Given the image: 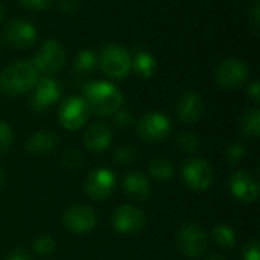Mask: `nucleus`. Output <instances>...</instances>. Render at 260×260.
<instances>
[{"mask_svg": "<svg viewBox=\"0 0 260 260\" xmlns=\"http://www.w3.org/2000/svg\"><path fill=\"white\" fill-rule=\"evenodd\" d=\"M84 101L96 116H111L120 110L123 96L117 87L105 81L90 82L84 87Z\"/></svg>", "mask_w": 260, "mask_h": 260, "instance_id": "1", "label": "nucleus"}, {"mask_svg": "<svg viewBox=\"0 0 260 260\" xmlns=\"http://www.w3.org/2000/svg\"><path fill=\"white\" fill-rule=\"evenodd\" d=\"M38 81L37 69L29 62H15L0 73V91L9 98L27 93Z\"/></svg>", "mask_w": 260, "mask_h": 260, "instance_id": "2", "label": "nucleus"}, {"mask_svg": "<svg viewBox=\"0 0 260 260\" xmlns=\"http://www.w3.org/2000/svg\"><path fill=\"white\" fill-rule=\"evenodd\" d=\"M177 248L186 257H200L207 251L209 239L203 227L195 222L183 224L175 238Z\"/></svg>", "mask_w": 260, "mask_h": 260, "instance_id": "3", "label": "nucleus"}, {"mask_svg": "<svg viewBox=\"0 0 260 260\" xmlns=\"http://www.w3.org/2000/svg\"><path fill=\"white\" fill-rule=\"evenodd\" d=\"M66 61V50L58 40H47L41 44L34 56V67L37 72L52 75L61 70Z\"/></svg>", "mask_w": 260, "mask_h": 260, "instance_id": "4", "label": "nucleus"}, {"mask_svg": "<svg viewBox=\"0 0 260 260\" xmlns=\"http://www.w3.org/2000/svg\"><path fill=\"white\" fill-rule=\"evenodd\" d=\"M101 69L110 78H125L131 70V56L119 44H108L101 53Z\"/></svg>", "mask_w": 260, "mask_h": 260, "instance_id": "5", "label": "nucleus"}, {"mask_svg": "<svg viewBox=\"0 0 260 260\" xmlns=\"http://www.w3.org/2000/svg\"><path fill=\"white\" fill-rule=\"evenodd\" d=\"M90 110L84 98L72 96L62 101L59 111H58V119L59 123L69 129V131H76L81 126H84L88 120Z\"/></svg>", "mask_w": 260, "mask_h": 260, "instance_id": "6", "label": "nucleus"}, {"mask_svg": "<svg viewBox=\"0 0 260 260\" xmlns=\"http://www.w3.org/2000/svg\"><path fill=\"white\" fill-rule=\"evenodd\" d=\"M114 189L116 177L114 172L108 168H96L90 171L84 180V192L96 201L108 198Z\"/></svg>", "mask_w": 260, "mask_h": 260, "instance_id": "7", "label": "nucleus"}, {"mask_svg": "<svg viewBox=\"0 0 260 260\" xmlns=\"http://www.w3.org/2000/svg\"><path fill=\"white\" fill-rule=\"evenodd\" d=\"M181 178L189 189L203 192L212 186L213 171L204 158H192L183 166Z\"/></svg>", "mask_w": 260, "mask_h": 260, "instance_id": "8", "label": "nucleus"}, {"mask_svg": "<svg viewBox=\"0 0 260 260\" xmlns=\"http://www.w3.org/2000/svg\"><path fill=\"white\" fill-rule=\"evenodd\" d=\"M172 125L171 120L157 111L145 114L137 125V134L142 137V140L148 143H157L165 140L171 134Z\"/></svg>", "mask_w": 260, "mask_h": 260, "instance_id": "9", "label": "nucleus"}, {"mask_svg": "<svg viewBox=\"0 0 260 260\" xmlns=\"http://www.w3.org/2000/svg\"><path fill=\"white\" fill-rule=\"evenodd\" d=\"M62 224L69 232L75 235H85V233H90L96 227L98 216L91 207L76 204V206L69 207L64 212Z\"/></svg>", "mask_w": 260, "mask_h": 260, "instance_id": "10", "label": "nucleus"}, {"mask_svg": "<svg viewBox=\"0 0 260 260\" xmlns=\"http://www.w3.org/2000/svg\"><path fill=\"white\" fill-rule=\"evenodd\" d=\"M111 222L117 233L129 236V235L139 233L143 229L145 215L140 209L129 206V204H123L114 210Z\"/></svg>", "mask_w": 260, "mask_h": 260, "instance_id": "11", "label": "nucleus"}, {"mask_svg": "<svg viewBox=\"0 0 260 260\" xmlns=\"http://www.w3.org/2000/svg\"><path fill=\"white\" fill-rule=\"evenodd\" d=\"M61 96V85L53 78H41L35 84V90L30 96V108L35 113L47 111Z\"/></svg>", "mask_w": 260, "mask_h": 260, "instance_id": "12", "label": "nucleus"}, {"mask_svg": "<svg viewBox=\"0 0 260 260\" xmlns=\"http://www.w3.org/2000/svg\"><path fill=\"white\" fill-rule=\"evenodd\" d=\"M216 82L218 85L224 87V88H238L241 87L247 78H248V69L245 66V62H242L241 59H225L222 61L215 73Z\"/></svg>", "mask_w": 260, "mask_h": 260, "instance_id": "13", "label": "nucleus"}, {"mask_svg": "<svg viewBox=\"0 0 260 260\" xmlns=\"http://www.w3.org/2000/svg\"><path fill=\"white\" fill-rule=\"evenodd\" d=\"M232 195L241 203H254L259 198V183L247 171H236L229 180Z\"/></svg>", "mask_w": 260, "mask_h": 260, "instance_id": "14", "label": "nucleus"}, {"mask_svg": "<svg viewBox=\"0 0 260 260\" xmlns=\"http://www.w3.org/2000/svg\"><path fill=\"white\" fill-rule=\"evenodd\" d=\"M3 35L8 44L15 49H27L37 40L35 27L24 20H14L8 23L3 30Z\"/></svg>", "mask_w": 260, "mask_h": 260, "instance_id": "15", "label": "nucleus"}, {"mask_svg": "<svg viewBox=\"0 0 260 260\" xmlns=\"http://www.w3.org/2000/svg\"><path fill=\"white\" fill-rule=\"evenodd\" d=\"M203 108H204L203 98L197 91L183 93L180 96V99L177 101V105H175L177 114L184 123L197 122L203 114Z\"/></svg>", "mask_w": 260, "mask_h": 260, "instance_id": "16", "label": "nucleus"}, {"mask_svg": "<svg viewBox=\"0 0 260 260\" xmlns=\"http://www.w3.org/2000/svg\"><path fill=\"white\" fill-rule=\"evenodd\" d=\"M111 129L104 123H93L84 133V145L91 152H102L111 145Z\"/></svg>", "mask_w": 260, "mask_h": 260, "instance_id": "17", "label": "nucleus"}, {"mask_svg": "<svg viewBox=\"0 0 260 260\" xmlns=\"http://www.w3.org/2000/svg\"><path fill=\"white\" fill-rule=\"evenodd\" d=\"M58 146V136L52 131H37L26 142V151L35 157L49 155Z\"/></svg>", "mask_w": 260, "mask_h": 260, "instance_id": "18", "label": "nucleus"}, {"mask_svg": "<svg viewBox=\"0 0 260 260\" xmlns=\"http://www.w3.org/2000/svg\"><path fill=\"white\" fill-rule=\"evenodd\" d=\"M123 192L136 201H146L151 195V183L145 174L129 172L123 180Z\"/></svg>", "mask_w": 260, "mask_h": 260, "instance_id": "19", "label": "nucleus"}, {"mask_svg": "<svg viewBox=\"0 0 260 260\" xmlns=\"http://www.w3.org/2000/svg\"><path fill=\"white\" fill-rule=\"evenodd\" d=\"M131 69L142 78H152L157 72V61L148 52H139L131 58Z\"/></svg>", "mask_w": 260, "mask_h": 260, "instance_id": "20", "label": "nucleus"}, {"mask_svg": "<svg viewBox=\"0 0 260 260\" xmlns=\"http://www.w3.org/2000/svg\"><path fill=\"white\" fill-rule=\"evenodd\" d=\"M241 133L244 137L257 139L260 136V111L257 108L248 110L241 119Z\"/></svg>", "mask_w": 260, "mask_h": 260, "instance_id": "21", "label": "nucleus"}, {"mask_svg": "<svg viewBox=\"0 0 260 260\" xmlns=\"http://www.w3.org/2000/svg\"><path fill=\"white\" fill-rule=\"evenodd\" d=\"M212 239L218 247L224 250H230L236 244V233L232 227L219 224L212 229Z\"/></svg>", "mask_w": 260, "mask_h": 260, "instance_id": "22", "label": "nucleus"}, {"mask_svg": "<svg viewBox=\"0 0 260 260\" xmlns=\"http://www.w3.org/2000/svg\"><path fill=\"white\" fill-rule=\"evenodd\" d=\"M148 172L152 178L158 181H168L174 175V166L168 158H155L151 161Z\"/></svg>", "mask_w": 260, "mask_h": 260, "instance_id": "23", "label": "nucleus"}, {"mask_svg": "<svg viewBox=\"0 0 260 260\" xmlns=\"http://www.w3.org/2000/svg\"><path fill=\"white\" fill-rule=\"evenodd\" d=\"M98 56L90 52V50H82L73 64V69L76 73H91L96 67H98Z\"/></svg>", "mask_w": 260, "mask_h": 260, "instance_id": "24", "label": "nucleus"}, {"mask_svg": "<svg viewBox=\"0 0 260 260\" xmlns=\"http://www.w3.org/2000/svg\"><path fill=\"white\" fill-rule=\"evenodd\" d=\"M177 145L183 152H195L200 146V137L193 133L183 131L177 137Z\"/></svg>", "mask_w": 260, "mask_h": 260, "instance_id": "25", "label": "nucleus"}, {"mask_svg": "<svg viewBox=\"0 0 260 260\" xmlns=\"http://www.w3.org/2000/svg\"><path fill=\"white\" fill-rule=\"evenodd\" d=\"M55 239L50 238L49 235H43V236H38L35 241H34V245H32V250L35 251V254L38 256H49L55 251Z\"/></svg>", "mask_w": 260, "mask_h": 260, "instance_id": "26", "label": "nucleus"}, {"mask_svg": "<svg viewBox=\"0 0 260 260\" xmlns=\"http://www.w3.org/2000/svg\"><path fill=\"white\" fill-rule=\"evenodd\" d=\"M114 160L120 165H133L137 160V151L133 146H120L114 151Z\"/></svg>", "mask_w": 260, "mask_h": 260, "instance_id": "27", "label": "nucleus"}, {"mask_svg": "<svg viewBox=\"0 0 260 260\" xmlns=\"http://www.w3.org/2000/svg\"><path fill=\"white\" fill-rule=\"evenodd\" d=\"M14 140V133L6 122L0 120V155L6 154Z\"/></svg>", "mask_w": 260, "mask_h": 260, "instance_id": "28", "label": "nucleus"}, {"mask_svg": "<svg viewBox=\"0 0 260 260\" xmlns=\"http://www.w3.org/2000/svg\"><path fill=\"white\" fill-rule=\"evenodd\" d=\"M245 157V148L242 143H232L225 149V158L230 165H238Z\"/></svg>", "mask_w": 260, "mask_h": 260, "instance_id": "29", "label": "nucleus"}, {"mask_svg": "<svg viewBox=\"0 0 260 260\" xmlns=\"http://www.w3.org/2000/svg\"><path fill=\"white\" fill-rule=\"evenodd\" d=\"M82 161H84V157H82V154L79 152V151H76V149H70V151H67L64 155H62V165L67 168V169H78L81 165H82Z\"/></svg>", "mask_w": 260, "mask_h": 260, "instance_id": "30", "label": "nucleus"}, {"mask_svg": "<svg viewBox=\"0 0 260 260\" xmlns=\"http://www.w3.org/2000/svg\"><path fill=\"white\" fill-rule=\"evenodd\" d=\"M242 259L260 260V245L257 241H248L242 247Z\"/></svg>", "mask_w": 260, "mask_h": 260, "instance_id": "31", "label": "nucleus"}, {"mask_svg": "<svg viewBox=\"0 0 260 260\" xmlns=\"http://www.w3.org/2000/svg\"><path fill=\"white\" fill-rule=\"evenodd\" d=\"M113 122L120 126V128H125V126H129L133 123V114L126 110H117L114 113V117H113Z\"/></svg>", "mask_w": 260, "mask_h": 260, "instance_id": "32", "label": "nucleus"}, {"mask_svg": "<svg viewBox=\"0 0 260 260\" xmlns=\"http://www.w3.org/2000/svg\"><path fill=\"white\" fill-rule=\"evenodd\" d=\"M20 3L26 9H30V11H43V9L49 8L52 0H20Z\"/></svg>", "mask_w": 260, "mask_h": 260, "instance_id": "33", "label": "nucleus"}, {"mask_svg": "<svg viewBox=\"0 0 260 260\" xmlns=\"http://www.w3.org/2000/svg\"><path fill=\"white\" fill-rule=\"evenodd\" d=\"M79 8V0H59V9L67 14L76 12Z\"/></svg>", "mask_w": 260, "mask_h": 260, "instance_id": "34", "label": "nucleus"}, {"mask_svg": "<svg viewBox=\"0 0 260 260\" xmlns=\"http://www.w3.org/2000/svg\"><path fill=\"white\" fill-rule=\"evenodd\" d=\"M6 260H30V256H29V253H27L26 250H23V248H15L14 251H11V253L8 254Z\"/></svg>", "mask_w": 260, "mask_h": 260, "instance_id": "35", "label": "nucleus"}, {"mask_svg": "<svg viewBox=\"0 0 260 260\" xmlns=\"http://www.w3.org/2000/svg\"><path fill=\"white\" fill-rule=\"evenodd\" d=\"M248 96L256 102L259 104L260 101V88H259V82H253L250 87H248Z\"/></svg>", "mask_w": 260, "mask_h": 260, "instance_id": "36", "label": "nucleus"}, {"mask_svg": "<svg viewBox=\"0 0 260 260\" xmlns=\"http://www.w3.org/2000/svg\"><path fill=\"white\" fill-rule=\"evenodd\" d=\"M259 12H260V6L259 5H256L254 8H253V24L257 27L259 26Z\"/></svg>", "mask_w": 260, "mask_h": 260, "instance_id": "37", "label": "nucleus"}, {"mask_svg": "<svg viewBox=\"0 0 260 260\" xmlns=\"http://www.w3.org/2000/svg\"><path fill=\"white\" fill-rule=\"evenodd\" d=\"M207 260H225L222 256H219V254H212V256H209Z\"/></svg>", "mask_w": 260, "mask_h": 260, "instance_id": "38", "label": "nucleus"}, {"mask_svg": "<svg viewBox=\"0 0 260 260\" xmlns=\"http://www.w3.org/2000/svg\"><path fill=\"white\" fill-rule=\"evenodd\" d=\"M3 183H5V171L0 168V187L3 186Z\"/></svg>", "mask_w": 260, "mask_h": 260, "instance_id": "39", "label": "nucleus"}, {"mask_svg": "<svg viewBox=\"0 0 260 260\" xmlns=\"http://www.w3.org/2000/svg\"><path fill=\"white\" fill-rule=\"evenodd\" d=\"M3 15H5V8H3V6L0 5V20L3 18Z\"/></svg>", "mask_w": 260, "mask_h": 260, "instance_id": "40", "label": "nucleus"}]
</instances>
